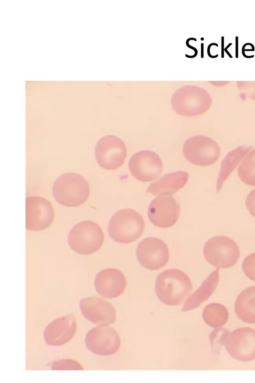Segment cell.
Returning a JSON list of instances; mask_svg holds the SVG:
<instances>
[{
  "mask_svg": "<svg viewBox=\"0 0 255 383\" xmlns=\"http://www.w3.org/2000/svg\"><path fill=\"white\" fill-rule=\"evenodd\" d=\"M192 289L190 278L179 269H167L156 277L155 293L164 304L169 306L182 304L189 298Z\"/></svg>",
  "mask_w": 255,
  "mask_h": 383,
  "instance_id": "cell-1",
  "label": "cell"
},
{
  "mask_svg": "<svg viewBox=\"0 0 255 383\" xmlns=\"http://www.w3.org/2000/svg\"><path fill=\"white\" fill-rule=\"evenodd\" d=\"M54 199L67 207L83 204L90 194L89 184L82 176L76 173H65L58 177L52 187Z\"/></svg>",
  "mask_w": 255,
  "mask_h": 383,
  "instance_id": "cell-2",
  "label": "cell"
},
{
  "mask_svg": "<svg viewBox=\"0 0 255 383\" xmlns=\"http://www.w3.org/2000/svg\"><path fill=\"white\" fill-rule=\"evenodd\" d=\"M144 222L136 210L121 209L111 217L108 226V233L114 241L128 244L135 241L142 234Z\"/></svg>",
  "mask_w": 255,
  "mask_h": 383,
  "instance_id": "cell-3",
  "label": "cell"
},
{
  "mask_svg": "<svg viewBox=\"0 0 255 383\" xmlns=\"http://www.w3.org/2000/svg\"><path fill=\"white\" fill-rule=\"evenodd\" d=\"M104 234L100 226L91 220L75 224L70 230L68 243L78 254L87 255L97 251L102 245Z\"/></svg>",
  "mask_w": 255,
  "mask_h": 383,
  "instance_id": "cell-4",
  "label": "cell"
},
{
  "mask_svg": "<svg viewBox=\"0 0 255 383\" xmlns=\"http://www.w3.org/2000/svg\"><path fill=\"white\" fill-rule=\"evenodd\" d=\"M212 100L204 90L193 86H185L172 95L171 104L178 114L193 117L205 113L210 107Z\"/></svg>",
  "mask_w": 255,
  "mask_h": 383,
  "instance_id": "cell-5",
  "label": "cell"
},
{
  "mask_svg": "<svg viewBox=\"0 0 255 383\" xmlns=\"http://www.w3.org/2000/svg\"><path fill=\"white\" fill-rule=\"evenodd\" d=\"M206 260L219 268H228L234 266L240 257V249L237 243L230 237L217 235L207 240L203 247Z\"/></svg>",
  "mask_w": 255,
  "mask_h": 383,
  "instance_id": "cell-6",
  "label": "cell"
},
{
  "mask_svg": "<svg viewBox=\"0 0 255 383\" xmlns=\"http://www.w3.org/2000/svg\"><path fill=\"white\" fill-rule=\"evenodd\" d=\"M182 152L191 163L206 167L214 164L219 158L221 149L218 143L204 135H196L184 143Z\"/></svg>",
  "mask_w": 255,
  "mask_h": 383,
  "instance_id": "cell-7",
  "label": "cell"
},
{
  "mask_svg": "<svg viewBox=\"0 0 255 383\" xmlns=\"http://www.w3.org/2000/svg\"><path fill=\"white\" fill-rule=\"evenodd\" d=\"M127 155L125 143L115 135H106L97 143L95 156L98 164L102 168L113 170L120 168L124 163Z\"/></svg>",
  "mask_w": 255,
  "mask_h": 383,
  "instance_id": "cell-8",
  "label": "cell"
},
{
  "mask_svg": "<svg viewBox=\"0 0 255 383\" xmlns=\"http://www.w3.org/2000/svg\"><path fill=\"white\" fill-rule=\"evenodd\" d=\"M85 342L90 352L105 356L115 354L120 349L121 341L118 333L113 327L99 325L87 333Z\"/></svg>",
  "mask_w": 255,
  "mask_h": 383,
  "instance_id": "cell-9",
  "label": "cell"
},
{
  "mask_svg": "<svg viewBox=\"0 0 255 383\" xmlns=\"http://www.w3.org/2000/svg\"><path fill=\"white\" fill-rule=\"evenodd\" d=\"M136 255L139 264L151 270L164 267L169 258L166 244L155 237H147L140 241L136 249Z\"/></svg>",
  "mask_w": 255,
  "mask_h": 383,
  "instance_id": "cell-10",
  "label": "cell"
},
{
  "mask_svg": "<svg viewBox=\"0 0 255 383\" xmlns=\"http://www.w3.org/2000/svg\"><path fill=\"white\" fill-rule=\"evenodd\" d=\"M54 212L50 202L46 198L30 196L25 198V227L32 231L48 228L52 223Z\"/></svg>",
  "mask_w": 255,
  "mask_h": 383,
  "instance_id": "cell-11",
  "label": "cell"
},
{
  "mask_svg": "<svg viewBox=\"0 0 255 383\" xmlns=\"http://www.w3.org/2000/svg\"><path fill=\"white\" fill-rule=\"evenodd\" d=\"M225 348L235 360L250 362L255 359V330L243 327L234 330L225 342Z\"/></svg>",
  "mask_w": 255,
  "mask_h": 383,
  "instance_id": "cell-12",
  "label": "cell"
},
{
  "mask_svg": "<svg viewBox=\"0 0 255 383\" xmlns=\"http://www.w3.org/2000/svg\"><path fill=\"white\" fill-rule=\"evenodd\" d=\"M128 169L136 179L149 182L155 180L161 175L163 164L157 154L149 150H142L131 157Z\"/></svg>",
  "mask_w": 255,
  "mask_h": 383,
  "instance_id": "cell-13",
  "label": "cell"
},
{
  "mask_svg": "<svg viewBox=\"0 0 255 383\" xmlns=\"http://www.w3.org/2000/svg\"><path fill=\"white\" fill-rule=\"evenodd\" d=\"M180 212V205L173 197L161 195L156 197L150 202L147 216L155 226L167 228L173 226L177 222Z\"/></svg>",
  "mask_w": 255,
  "mask_h": 383,
  "instance_id": "cell-14",
  "label": "cell"
},
{
  "mask_svg": "<svg viewBox=\"0 0 255 383\" xmlns=\"http://www.w3.org/2000/svg\"><path fill=\"white\" fill-rule=\"evenodd\" d=\"M79 307L84 318L93 324L108 325L114 324L116 319V311L113 305L102 298H83L79 302Z\"/></svg>",
  "mask_w": 255,
  "mask_h": 383,
  "instance_id": "cell-15",
  "label": "cell"
},
{
  "mask_svg": "<svg viewBox=\"0 0 255 383\" xmlns=\"http://www.w3.org/2000/svg\"><path fill=\"white\" fill-rule=\"evenodd\" d=\"M77 323L73 314H68L50 322L43 332L46 343L60 346L68 342L75 335Z\"/></svg>",
  "mask_w": 255,
  "mask_h": 383,
  "instance_id": "cell-16",
  "label": "cell"
},
{
  "mask_svg": "<svg viewBox=\"0 0 255 383\" xmlns=\"http://www.w3.org/2000/svg\"><path fill=\"white\" fill-rule=\"evenodd\" d=\"M127 285L126 277L119 270L109 268L100 271L95 276L94 285L97 292L107 298L121 295Z\"/></svg>",
  "mask_w": 255,
  "mask_h": 383,
  "instance_id": "cell-17",
  "label": "cell"
},
{
  "mask_svg": "<svg viewBox=\"0 0 255 383\" xmlns=\"http://www.w3.org/2000/svg\"><path fill=\"white\" fill-rule=\"evenodd\" d=\"M188 177V173L185 171L166 174L151 183L146 192L154 195L173 194L185 185Z\"/></svg>",
  "mask_w": 255,
  "mask_h": 383,
  "instance_id": "cell-18",
  "label": "cell"
},
{
  "mask_svg": "<svg viewBox=\"0 0 255 383\" xmlns=\"http://www.w3.org/2000/svg\"><path fill=\"white\" fill-rule=\"evenodd\" d=\"M219 268L211 272L201 286L185 301L181 311L185 312L198 308L207 300L217 287L219 281Z\"/></svg>",
  "mask_w": 255,
  "mask_h": 383,
  "instance_id": "cell-19",
  "label": "cell"
},
{
  "mask_svg": "<svg viewBox=\"0 0 255 383\" xmlns=\"http://www.w3.org/2000/svg\"><path fill=\"white\" fill-rule=\"evenodd\" d=\"M234 311L238 317L249 324H255V286L246 288L237 297Z\"/></svg>",
  "mask_w": 255,
  "mask_h": 383,
  "instance_id": "cell-20",
  "label": "cell"
},
{
  "mask_svg": "<svg viewBox=\"0 0 255 383\" xmlns=\"http://www.w3.org/2000/svg\"><path fill=\"white\" fill-rule=\"evenodd\" d=\"M252 148V146L242 145L227 154L221 163V168L217 180V193L220 191L225 181Z\"/></svg>",
  "mask_w": 255,
  "mask_h": 383,
  "instance_id": "cell-21",
  "label": "cell"
},
{
  "mask_svg": "<svg viewBox=\"0 0 255 383\" xmlns=\"http://www.w3.org/2000/svg\"><path fill=\"white\" fill-rule=\"evenodd\" d=\"M204 321L213 328H219L224 326L228 321L229 312L224 305L212 303L206 305L202 312Z\"/></svg>",
  "mask_w": 255,
  "mask_h": 383,
  "instance_id": "cell-22",
  "label": "cell"
},
{
  "mask_svg": "<svg viewBox=\"0 0 255 383\" xmlns=\"http://www.w3.org/2000/svg\"><path fill=\"white\" fill-rule=\"evenodd\" d=\"M238 174L242 182L255 186V149L248 153L239 167Z\"/></svg>",
  "mask_w": 255,
  "mask_h": 383,
  "instance_id": "cell-23",
  "label": "cell"
},
{
  "mask_svg": "<svg viewBox=\"0 0 255 383\" xmlns=\"http://www.w3.org/2000/svg\"><path fill=\"white\" fill-rule=\"evenodd\" d=\"M230 331L226 328H219L214 329L209 335L211 350L219 354L221 347L229 335Z\"/></svg>",
  "mask_w": 255,
  "mask_h": 383,
  "instance_id": "cell-24",
  "label": "cell"
},
{
  "mask_svg": "<svg viewBox=\"0 0 255 383\" xmlns=\"http://www.w3.org/2000/svg\"><path fill=\"white\" fill-rule=\"evenodd\" d=\"M52 370H84L83 367L77 361L69 359H58L51 363Z\"/></svg>",
  "mask_w": 255,
  "mask_h": 383,
  "instance_id": "cell-25",
  "label": "cell"
},
{
  "mask_svg": "<svg viewBox=\"0 0 255 383\" xmlns=\"http://www.w3.org/2000/svg\"><path fill=\"white\" fill-rule=\"evenodd\" d=\"M242 266L246 276L255 281V252L248 255L244 259Z\"/></svg>",
  "mask_w": 255,
  "mask_h": 383,
  "instance_id": "cell-26",
  "label": "cell"
},
{
  "mask_svg": "<svg viewBox=\"0 0 255 383\" xmlns=\"http://www.w3.org/2000/svg\"><path fill=\"white\" fill-rule=\"evenodd\" d=\"M245 203L250 214L255 217V189L249 193Z\"/></svg>",
  "mask_w": 255,
  "mask_h": 383,
  "instance_id": "cell-27",
  "label": "cell"
},
{
  "mask_svg": "<svg viewBox=\"0 0 255 383\" xmlns=\"http://www.w3.org/2000/svg\"><path fill=\"white\" fill-rule=\"evenodd\" d=\"M226 51L231 56L236 55L237 52V47L235 45L231 43L226 47Z\"/></svg>",
  "mask_w": 255,
  "mask_h": 383,
  "instance_id": "cell-28",
  "label": "cell"
},
{
  "mask_svg": "<svg viewBox=\"0 0 255 383\" xmlns=\"http://www.w3.org/2000/svg\"><path fill=\"white\" fill-rule=\"evenodd\" d=\"M218 46L216 44H213L210 48V52L212 56H217L218 54Z\"/></svg>",
  "mask_w": 255,
  "mask_h": 383,
  "instance_id": "cell-29",
  "label": "cell"
},
{
  "mask_svg": "<svg viewBox=\"0 0 255 383\" xmlns=\"http://www.w3.org/2000/svg\"><path fill=\"white\" fill-rule=\"evenodd\" d=\"M245 50H254V47L251 44L247 43L244 45L243 48V51Z\"/></svg>",
  "mask_w": 255,
  "mask_h": 383,
  "instance_id": "cell-30",
  "label": "cell"
}]
</instances>
